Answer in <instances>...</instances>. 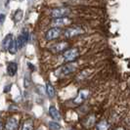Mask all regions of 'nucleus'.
<instances>
[{
    "label": "nucleus",
    "mask_w": 130,
    "mask_h": 130,
    "mask_svg": "<svg viewBox=\"0 0 130 130\" xmlns=\"http://www.w3.org/2000/svg\"><path fill=\"white\" fill-rule=\"evenodd\" d=\"M84 33V29L80 26H71V27H68L64 31V35L67 38H72L74 36H77V35H80Z\"/></svg>",
    "instance_id": "obj_4"
},
{
    "label": "nucleus",
    "mask_w": 130,
    "mask_h": 130,
    "mask_svg": "<svg viewBox=\"0 0 130 130\" xmlns=\"http://www.w3.org/2000/svg\"><path fill=\"white\" fill-rule=\"evenodd\" d=\"M18 71V65L15 62H10L7 65V74L10 76H14Z\"/></svg>",
    "instance_id": "obj_12"
},
{
    "label": "nucleus",
    "mask_w": 130,
    "mask_h": 130,
    "mask_svg": "<svg viewBox=\"0 0 130 130\" xmlns=\"http://www.w3.org/2000/svg\"><path fill=\"white\" fill-rule=\"evenodd\" d=\"M62 34V28L60 27H51L49 28L45 33V39L46 40H54L58 38L59 36Z\"/></svg>",
    "instance_id": "obj_5"
},
{
    "label": "nucleus",
    "mask_w": 130,
    "mask_h": 130,
    "mask_svg": "<svg viewBox=\"0 0 130 130\" xmlns=\"http://www.w3.org/2000/svg\"><path fill=\"white\" fill-rule=\"evenodd\" d=\"M109 128H110V124L107 120H101L95 125L96 130H109Z\"/></svg>",
    "instance_id": "obj_14"
},
{
    "label": "nucleus",
    "mask_w": 130,
    "mask_h": 130,
    "mask_svg": "<svg viewBox=\"0 0 130 130\" xmlns=\"http://www.w3.org/2000/svg\"><path fill=\"white\" fill-rule=\"evenodd\" d=\"M33 125H34L33 119L28 118L24 122L23 126H22V130H33Z\"/></svg>",
    "instance_id": "obj_16"
},
{
    "label": "nucleus",
    "mask_w": 130,
    "mask_h": 130,
    "mask_svg": "<svg viewBox=\"0 0 130 130\" xmlns=\"http://www.w3.org/2000/svg\"><path fill=\"white\" fill-rule=\"evenodd\" d=\"M27 39H28V31L26 30V28H23V30L21 31L20 35L18 36L17 39V43H18V47L19 49L24 48L26 44L27 43Z\"/></svg>",
    "instance_id": "obj_7"
},
{
    "label": "nucleus",
    "mask_w": 130,
    "mask_h": 130,
    "mask_svg": "<svg viewBox=\"0 0 130 130\" xmlns=\"http://www.w3.org/2000/svg\"><path fill=\"white\" fill-rule=\"evenodd\" d=\"M3 128L5 129V124L3 123V121H2V119L0 118V130H3Z\"/></svg>",
    "instance_id": "obj_22"
},
{
    "label": "nucleus",
    "mask_w": 130,
    "mask_h": 130,
    "mask_svg": "<svg viewBox=\"0 0 130 130\" xmlns=\"http://www.w3.org/2000/svg\"><path fill=\"white\" fill-rule=\"evenodd\" d=\"M5 14H0V24H3L4 23V21H5Z\"/></svg>",
    "instance_id": "obj_21"
},
{
    "label": "nucleus",
    "mask_w": 130,
    "mask_h": 130,
    "mask_svg": "<svg viewBox=\"0 0 130 130\" xmlns=\"http://www.w3.org/2000/svg\"><path fill=\"white\" fill-rule=\"evenodd\" d=\"M72 23V19H70L69 17H66V18H59V19H53L51 22V25L53 26V27H60L64 26H68V25H71Z\"/></svg>",
    "instance_id": "obj_9"
},
{
    "label": "nucleus",
    "mask_w": 130,
    "mask_h": 130,
    "mask_svg": "<svg viewBox=\"0 0 130 130\" xmlns=\"http://www.w3.org/2000/svg\"><path fill=\"white\" fill-rule=\"evenodd\" d=\"M20 120L16 117H11L5 122V130H18Z\"/></svg>",
    "instance_id": "obj_8"
},
{
    "label": "nucleus",
    "mask_w": 130,
    "mask_h": 130,
    "mask_svg": "<svg viewBox=\"0 0 130 130\" xmlns=\"http://www.w3.org/2000/svg\"><path fill=\"white\" fill-rule=\"evenodd\" d=\"M78 57H79V51L77 48H70L63 53V58L68 64L75 61Z\"/></svg>",
    "instance_id": "obj_3"
},
{
    "label": "nucleus",
    "mask_w": 130,
    "mask_h": 130,
    "mask_svg": "<svg viewBox=\"0 0 130 130\" xmlns=\"http://www.w3.org/2000/svg\"><path fill=\"white\" fill-rule=\"evenodd\" d=\"M45 88H46V93H47V95L49 96V98L55 97V88L53 87V85L51 84L49 81L46 82Z\"/></svg>",
    "instance_id": "obj_15"
},
{
    "label": "nucleus",
    "mask_w": 130,
    "mask_h": 130,
    "mask_svg": "<svg viewBox=\"0 0 130 130\" xmlns=\"http://www.w3.org/2000/svg\"><path fill=\"white\" fill-rule=\"evenodd\" d=\"M71 13V9L68 7H60V8H54L51 10V17L53 19H59V18H66Z\"/></svg>",
    "instance_id": "obj_2"
},
{
    "label": "nucleus",
    "mask_w": 130,
    "mask_h": 130,
    "mask_svg": "<svg viewBox=\"0 0 130 130\" xmlns=\"http://www.w3.org/2000/svg\"><path fill=\"white\" fill-rule=\"evenodd\" d=\"M37 130H44V127H43V126H40V127L37 128Z\"/></svg>",
    "instance_id": "obj_23"
},
{
    "label": "nucleus",
    "mask_w": 130,
    "mask_h": 130,
    "mask_svg": "<svg viewBox=\"0 0 130 130\" xmlns=\"http://www.w3.org/2000/svg\"><path fill=\"white\" fill-rule=\"evenodd\" d=\"M18 49H19V47H18V43H17V40H15L14 39L13 42H12V44L10 46V48H9V52L11 53V54H16L17 51H18Z\"/></svg>",
    "instance_id": "obj_18"
},
{
    "label": "nucleus",
    "mask_w": 130,
    "mask_h": 130,
    "mask_svg": "<svg viewBox=\"0 0 130 130\" xmlns=\"http://www.w3.org/2000/svg\"><path fill=\"white\" fill-rule=\"evenodd\" d=\"M49 115L51 116V117L54 120H57V121L61 120V115H60V112H59V111L55 106H50L49 107Z\"/></svg>",
    "instance_id": "obj_13"
},
{
    "label": "nucleus",
    "mask_w": 130,
    "mask_h": 130,
    "mask_svg": "<svg viewBox=\"0 0 130 130\" xmlns=\"http://www.w3.org/2000/svg\"><path fill=\"white\" fill-rule=\"evenodd\" d=\"M115 130H124V128H122V127H117V129H115Z\"/></svg>",
    "instance_id": "obj_24"
},
{
    "label": "nucleus",
    "mask_w": 130,
    "mask_h": 130,
    "mask_svg": "<svg viewBox=\"0 0 130 130\" xmlns=\"http://www.w3.org/2000/svg\"><path fill=\"white\" fill-rule=\"evenodd\" d=\"M76 70V66L74 65V64H72V63H69V64H66V65H63L61 66L60 68H58L55 72H54V74L59 78H63L65 77V76H68V75H70L71 73L74 72Z\"/></svg>",
    "instance_id": "obj_1"
},
{
    "label": "nucleus",
    "mask_w": 130,
    "mask_h": 130,
    "mask_svg": "<svg viewBox=\"0 0 130 130\" xmlns=\"http://www.w3.org/2000/svg\"><path fill=\"white\" fill-rule=\"evenodd\" d=\"M94 122H95V117L92 115V116H90V117H88L86 118L84 124L86 127H91L92 125L94 124Z\"/></svg>",
    "instance_id": "obj_19"
},
{
    "label": "nucleus",
    "mask_w": 130,
    "mask_h": 130,
    "mask_svg": "<svg viewBox=\"0 0 130 130\" xmlns=\"http://www.w3.org/2000/svg\"><path fill=\"white\" fill-rule=\"evenodd\" d=\"M13 40H14V38H13V34H12V33H8L6 36L4 37L3 42H2V48H3L4 51L9 50V48H10V46L12 44Z\"/></svg>",
    "instance_id": "obj_11"
},
{
    "label": "nucleus",
    "mask_w": 130,
    "mask_h": 130,
    "mask_svg": "<svg viewBox=\"0 0 130 130\" xmlns=\"http://www.w3.org/2000/svg\"><path fill=\"white\" fill-rule=\"evenodd\" d=\"M69 43L67 41H61V42H58V43H55L53 44L52 46L49 47V49L52 51L53 53H61V52H65L67 51L69 48Z\"/></svg>",
    "instance_id": "obj_6"
},
{
    "label": "nucleus",
    "mask_w": 130,
    "mask_h": 130,
    "mask_svg": "<svg viewBox=\"0 0 130 130\" xmlns=\"http://www.w3.org/2000/svg\"><path fill=\"white\" fill-rule=\"evenodd\" d=\"M23 16H24L23 10H22V9H17L15 14H14V21H15L16 23H18V22H20L21 20L23 19Z\"/></svg>",
    "instance_id": "obj_17"
},
{
    "label": "nucleus",
    "mask_w": 130,
    "mask_h": 130,
    "mask_svg": "<svg viewBox=\"0 0 130 130\" xmlns=\"http://www.w3.org/2000/svg\"><path fill=\"white\" fill-rule=\"evenodd\" d=\"M49 127L51 130H60L61 129V125L58 122H55V121H50L49 122Z\"/></svg>",
    "instance_id": "obj_20"
},
{
    "label": "nucleus",
    "mask_w": 130,
    "mask_h": 130,
    "mask_svg": "<svg viewBox=\"0 0 130 130\" xmlns=\"http://www.w3.org/2000/svg\"><path fill=\"white\" fill-rule=\"evenodd\" d=\"M89 93H90V92H89V90H87V89H81V90H79L77 96H76L75 99L73 100V103H74L75 105L82 104L85 100L88 98Z\"/></svg>",
    "instance_id": "obj_10"
}]
</instances>
